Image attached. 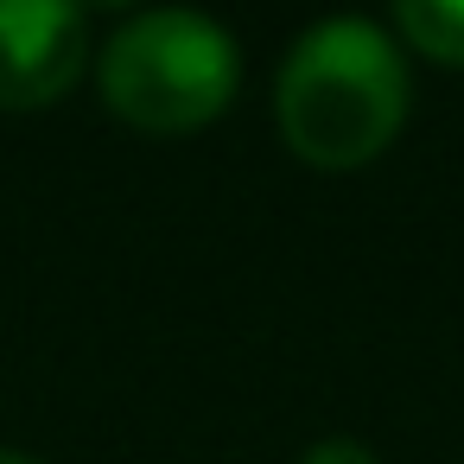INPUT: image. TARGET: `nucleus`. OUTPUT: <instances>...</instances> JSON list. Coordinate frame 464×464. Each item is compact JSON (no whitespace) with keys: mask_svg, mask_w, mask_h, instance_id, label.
<instances>
[{"mask_svg":"<svg viewBox=\"0 0 464 464\" xmlns=\"http://www.w3.org/2000/svg\"><path fill=\"white\" fill-rule=\"evenodd\" d=\"M413 109V71L388 20H318L305 26L274 71V128L280 147L312 172L375 166Z\"/></svg>","mask_w":464,"mask_h":464,"instance_id":"f257e3e1","label":"nucleus"},{"mask_svg":"<svg viewBox=\"0 0 464 464\" xmlns=\"http://www.w3.org/2000/svg\"><path fill=\"white\" fill-rule=\"evenodd\" d=\"M96 90L134 134H198L229 115L242 90V45L223 20L191 7H147L96 52Z\"/></svg>","mask_w":464,"mask_h":464,"instance_id":"f03ea898","label":"nucleus"},{"mask_svg":"<svg viewBox=\"0 0 464 464\" xmlns=\"http://www.w3.org/2000/svg\"><path fill=\"white\" fill-rule=\"evenodd\" d=\"M90 20L71 0H0V115L64 102L90 71Z\"/></svg>","mask_w":464,"mask_h":464,"instance_id":"7ed1b4c3","label":"nucleus"},{"mask_svg":"<svg viewBox=\"0 0 464 464\" xmlns=\"http://www.w3.org/2000/svg\"><path fill=\"white\" fill-rule=\"evenodd\" d=\"M388 33L401 39L407 58L464 71V0H401L388 14Z\"/></svg>","mask_w":464,"mask_h":464,"instance_id":"20e7f679","label":"nucleus"},{"mask_svg":"<svg viewBox=\"0 0 464 464\" xmlns=\"http://www.w3.org/2000/svg\"><path fill=\"white\" fill-rule=\"evenodd\" d=\"M299 464H382V458H375V445L356 439V432H324V439H312V445L299 451Z\"/></svg>","mask_w":464,"mask_h":464,"instance_id":"39448f33","label":"nucleus"},{"mask_svg":"<svg viewBox=\"0 0 464 464\" xmlns=\"http://www.w3.org/2000/svg\"><path fill=\"white\" fill-rule=\"evenodd\" d=\"M0 464H45V458H33V451H20V445H0Z\"/></svg>","mask_w":464,"mask_h":464,"instance_id":"423d86ee","label":"nucleus"}]
</instances>
